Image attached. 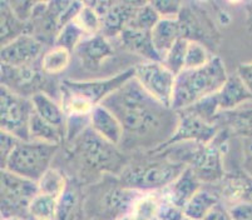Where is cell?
Here are the masks:
<instances>
[{
  "instance_id": "obj_1",
  "label": "cell",
  "mask_w": 252,
  "mask_h": 220,
  "mask_svg": "<svg viewBox=\"0 0 252 220\" xmlns=\"http://www.w3.org/2000/svg\"><path fill=\"white\" fill-rule=\"evenodd\" d=\"M103 105L122 124V144H153L155 150L168 140L177 125V111L153 99L134 78L109 95Z\"/></svg>"
},
{
  "instance_id": "obj_2",
  "label": "cell",
  "mask_w": 252,
  "mask_h": 220,
  "mask_svg": "<svg viewBox=\"0 0 252 220\" xmlns=\"http://www.w3.org/2000/svg\"><path fill=\"white\" fill-rule=\"evenodd\" d=\"M134 78V66L104 79L62 80L59 85L61 104L68 120L89 119L95 107L103 104L109 95Z\"/></svg>"
},
{
  "instance_id": "obj_3",
  "label": "cell",
  "mask_w": 252,
  "mask_h": 220,
  "mask_svg": "<svg viewBox=\"0 0 252 220\" xmlns=\"http://www.w3.org/2000/svg\"><path fill=\"white\" fill-rule=\"evenodd\" d=\"M227 79L226 66L216 55L202 68L185 69L176 77L172 109L175 111L185 110L207 96L214 95Z\"/></svg>"
},
{
  "instance_id": "obj_4",
  "label": "cell",
  "mask_w": 252,
  "mask_h": 220,
  "mask_svg": "<svg viewBox=\"0 0 252 220\" xmlns=\"http://www.w3.org/2000/svg\"><path fill=\"white\" fill-rule=\"evenodd\" d=\"M73 141V157L88 170L118 176L128 165L119 146L104 140L89 127Z\"/></svg>"
},
{
  "instance_id": "obj_5",
  "label": "cell",
  "mask_w": 252,
  "mask_h": 220,
  "mask_svg": "<svg viewBox=\"0 0 252 220\" xmlns=\"http://www.w3.org/2000/svg\"><path fill=\"white\" fill-rule=\"evenodd\" d=\"M162 158L143 164H128L117 179L122 185L137 192H163L182 174L186 166Z\"/></svg>"
},
{
  "instance_id": "obj_6",
  "label": "cell",
  "mask_w": 252,
  "mask_h": 220,
  "mask_svg": "<svg viewBox=\"0 0 252 220\" xmlns=\"http://www.w3.org/2000/svg\"><path fill=\"white\" fill-rule=\"evenodd\" d=\"M58 149V145L52 144L20 140L1 170H8L25 179L38 182L45 171L52 168L53 159Z\"/></svg>"
},
{
  "instance_id": "obj_7",
  "label": "cell",
  "mask_w": 252,
  "mask_h": 220,
  "mask_svg": "<svg viewBox=\"0 0 252 220\" xmlns=\"http://www.w3.org/2000/svg\"><path fill=\"white\" fill-rule=\"evenodd\" d=\"M1 218L22 217L28 219V208L39 192L38 183L1 170Z\"/></svg>"
},
{
  "instance_id": "obj_8",
  "label": "cell",
  "mask_w": 252,
  "mask_h": 220,
  "mask_svg": "<svg viewBox=\"0 0 252 220\" xmlns=\"http://www.w3.org/2000/svg\"><path fill=\"white\" fill-rule=\"evenodd\" d=\"M33 114L31 98L19 95L1 86L0 91V125L1 132L14 135L20 140H29V123Z\"/></svg>"
},
{
  "instance_id": "obj_9",
  "label": "cell",
  "mask_w": 252,
  "mask_h": 220,
  "mask_svg": "<svg viewBox=\"0 0 252 220\" xmlns=\"http://www.w3.org/2000/svg\"><path fill=\"white\" fill-rule=\"evenodd\" d=\"M134 79L159 104L172 109L176 75L162 61H143L134 66Z\"/></svg>"
},
{
  "instance_id": "obj_10",
  "label": "cell",
  "mask_w": 252,
  "mask_h": 220,
  "mask_svg": "<svg viewBox=\"0 0 252 220\" xmlns=\"http://www.w3.org/2000/svg\"><path fill=\"white\" fill-rule=\"evenodd\" d=\"M220 127L216 123H210L200 118L189 110L177 111V125L166 143L151 151V154H158L164 149L180 143H198L210 144L219 135Z\"/></svg>"
},
{
  "instance_id": "obj_11",
  "label": "cell",
  "mask_w": 252,
  "mask_h": 220,
  "mask_svg": "<svg viewBox=\"0 0 252 220\" xmlns=\"http://www.w3.org/2000/svg\"><path fill=\"white\" fill-rule=\"evenodd\" d=\"M98 195L94 219L91 220H125L129 217L137 199L142 192L129 189L117 179L108 184Z\"/></svg>"
},
{
  "instance_id": "obj_12",
  "label": "cell",
  "mask_w": 252,
  "mask_h": 220,
  "mask_svg": "<svg viewBox=\"0 0 252 220\" xmlns=\"http://www.w3.org/2000/svg\"><path fill=\"white\" fill-rule=\"evenodd\" d=\"M203 10L192 4H183L178 22L181 25L182 38L202 43L211 50V48H215L219 44L220 36L215 28L214 20H211L208 14Z\"/></svg>"
},
{
  "instance_id": "obj_13",
  "label": "cell",
  "mask_w": 252,
  "mask_h": 220,
  "mask_svg": "<svg viewBox=\"0 0 252 220\" xmlns=\"http://www.w3.org/2000/svg\"><path fill=\"white\" fill-rule=\"evenodd\" d=\"M88 4L99 15L100 34L111 39L118 38L127 29L142 1H93Z\"/></svg>"
},
{
  "instance_id": "obj_14",
  "label": "cell",
  "mask_w": 252,
  "mask_h": 220,
  "mask_svg": "<svg viewBox=\"0 0 252 220\" xmlns=\"http://www.w3.org/2000/svg\"><path fill=\"white\" fill-rule=\"evenodd\" d=\"M45 75L40 69V64L13 68V66L1 65V86L14 91L25 98H32L36 93H45L43 84L45 82Z\"/></svg>"
},
{
  "instance_id": "obj_15",
  "label": "cell",
  "mask_w": 252,
  "mask_h": 220,
  "mask_svg": "<svg viewBox=\"0 0 252 220\" xmlns=\"http://www.w3.org/2000/svg\"><path fill=\"white\" fill-rule=\"evenodd\" d=\"M44 44L33 34H23L1 45V65L22 68L40 60Z\"/></svg>"
},
{
  "instance_id": "obj_16",
  "label": "cell",
  "mask_w": 252,
  "mask_h": 220,
  "mask_svg": "<svg viewBox=\"0 0 252 220\" xmlns=\"http://www.w3.org/2000/svg\"><path fill=\"white\" fill-rule=\"evenodd\" d=\"M84 68L97 69L114 55L111 40L102 34L87 36L74 50Z\"/></svg>"
},
{
  "instance_id": "obj_17",
  "label": "cell",
  "mask_w": 252,
  "mask_h": 220,
  "mask_svg": "<svg viewBox=\"0 0 252 220\" xmlns=\"http://www.w3.org/2000/svg\"><path fill=\"white\" fill-rule=\"evenodd\" d=\"M89 128L108 143L121 146L125 138L122 124L108 108L100 104L89 115Z\"/></svg>"
},
{
  "instance_id": "obj_18",
  "label": "cell",
  "mask_w": 252,
  "mask_h": 220,
  "mask_svg": "<svg viewBox=\"0 0 252 220\" xmlns=\"http://www.w3.org/2000/svg\"><path fill=\"white\" fill-rule=\"evenodd\" d=\"M202 185L200 179L194 175L193 171L189 168H186L175 182L162 192V194L168 203L183 212V208L191 200L192 196L202 188Z\"/></svg>"
},
{
  "instance_id": "obj_19",
  "label": "cell",
  "mask_w": 252,
  "mask_h": 220,
  "mask_svg": "<svg viewBox=\"0 0 252 220\" xmlns=\"http://www.w3.org/2000/svg\"><path fill=\"white\" fill-rule=\"evenodd\" d=\"M117 39L123 49L138 55L144 59V61H162L153 45L151 33L126 29Z\"/></svg>"
},
{
  "instance_id": "obj_20",
  "label": "cell",
  "mask_w": 252,
  "mask_h": 220,
  "mask_svg": "<svg viewBox=\"0 0 252 220\" xmlns=\"http://www.w3.org/2000/svg\"><path fill=\"white\" fill-rule=\"evenodd\" d=\"M220 111H231L238 109L246 100L252 99L251 91L247 89L237 74L228 75V79L216 94Z\"/></svg>"
},
{
  "instance_id": "obj_21",
  "label": "cell",
  "mask_w": 252,
  "mask_h": 220,
  "mask_svg": "<svg viewBox=\"0 0 252 220\" xmlns=\"http://www.w3.org/2000/svg\"><path fill=\"white\" fill-rule=\"evenodd\" d=\"M222 203L215 185H202L183 208V217L189 220H202L215 206Z\"/></svg>"
},
{
  "instance_id": "obj_22",
  "label": "cell",
  "mask_w": 252,
  "mask_h": 220,
  "mask_svg": "<svg viewBox=\"0 0 252 220\" xmlns=\"http://www.w3.org/2000/svg\"><path fill=\"white\" fill-rule=\"evenodd\" d=\"M215 123L219 125L220 129L226 130L230 135L252 139V109L220 111Z\"/></svg>"
},
{
  "instance_id": "obj_23",
  "label": "cell",
  "mask_w": 252,
  "mask_h": 220,
  "mask_svg": "<svg viewBox=\"0 0 252 220\" xmlns=\"http://www.w3.org/2000/svg\"><path fill=\"white\" fill-rule=\"evenodd\" d=\"M31 100L33 104V110L40 118L67 133L68 118L64 113L62 104L56 102V99L52 98L49 94L43 91L34 94Z\"/></svg>"
},
{
  "instance_id": "obj_24",
  "label": "cell",
  "mask_w": 252,
  "mask_h": 220,
  "mask_svg": "<svg viewBox=\"0 0 252 220\" xmlns=\"http://www.w3.org/2000/svg\"><path fill=\"white\" fill-rule=\"evenodd\" d=\"M151 36L153 45L162 60L168 50L176 44V41L182 38L178 18H162L155 29L151 31Z\"/></svg>"
},
{
  "instance_id": "obj_25",
  "label": "cell",
  "mask_w": 252,
  "mask_h": 220,
  "mask_svg": "<svg viewBox=\"0 0 252 220\" xmlns=\"http://www.w3.org/2000/svg\"><path fill=\"white\" fill-rule=\"evenodd\" d=\"M83 196L75 183L68 184L65 192L58 199L56 219L54 220H81L83 215Z\"/></svg>"
},
{
  "instance_id": "obj_26",
  "label": "cell",
  "mask_w": 252,
  "mask_h": 220,
  "mask_svg": "<svg viewBox=\"0 0 252 220\" xmlns=\"http://www.w3.org/2000/svg\"><path fill=\"white\" fill-rule=\"evenodd\" d=\"M29 140L61 146L67 140V133L45 121L33 110L29 123Z\"/></svg>"
},
{
  "instance_id": "obj_27",
  "label": "cell",
  "mask_w": 252,
  "mask_h": 220,
  "mask_svg": "<svg viewBox=\"0 0 252 220\" xmlns=\"http://www.w3.org/2000/svg\"><path fill=\"white\" fill-rule=\"evenodd\" d=\"M164 198L162 192H142L137 199L128 220H157L161 214Z\"/></svg>"
},
{
  "instance_id": "obj_28",
  "label": "cell",
  "mask_w": 252,
  "mask_h": 220,
  "mask_svg": "<svg viewBox=\"0 0 252 220\" xmlns=\"http://www.w3.org/2000/svg\"><path fill=\"white\" fill-rule=\"evenodd\" d=\"M72 60V52L62 47L53 45L49 50L44 52L39 60L40 69L48 77H56L64 70H67Z\"/></svg>"
},
{
  "instance_id": "obj_29",
  "label": "cell",
  "mask_w": 252,
  "mask_h": 220,
  "mask_svg": "<svg viewBox=\"0 0 252 220\" xmlns=\"http://www.w3.org/2000/svg\"><path fill=\"white\" fill-rule=\"evenodd\" d=\"M1 9V45L14 40L23 34H29V27L23 23L11 9L9 1L0 3Z\"/></svg>"
},
{
  "instance_id": "obj_30",
  "label": "cell",
  "mask_w": 252,
  "mask_h": 220,
  "mask_svg": "<svg viewBox=\"0 0 252 220\" xmlns=\"http://www.w3.org/2000/svg\"><path fill=\"white\" fill-rule=\"evenodd\" d=\"M36 183H38L39 192L59 199L62 194L65 192V189H67L69 180L59 169L52 166L49 170L45 171L44 175L39 179Z\"/></svg>"
},
{
  "instance_id": "obj_31",
  "label": "cell",
  "mask_w": 252,
  "mask_h": 220,
  "mask_svg": "<svg viewBox=\"0 0 252 220\" xmlns=\"http://www.w3.org/2000/svg\"><path fill=\"white\" fill-rule=\"evenodd\" d=\"M57 205L58 199L38 192L29 204L28 220H54Z\"/></svg>"
},
{
  "instance_id": "obj_32",
  "label": "cell",
  "mask_w": 252,
  "mask_h": 220,
  "mask_svg": "<svg viewBox=\"0 0 252 220\" xmlns=\"http://www.w3.org/2000/svg\"><path fill=\"white\" fill-rule=\"evenodd\" d=\"M161 19V15L158 14L151 1L150 3H142L134 13L127 29L151 33Z\"/></svg>"
},
{
  "instance_id": "obj_33",
  "label": "cell",
  "mask_w": 252,
  "mask_h": 220,
  "mask_svg": "<svg viewBox=\"0 0 252 220\" xmlns=\"http://www.w3.org/2000/svg\"><path fill=\"white\" fill-rule=\"evenodd\" d=\"M187 39L181 38L176 41V44L168 50L164 58L162 59V63L164 64L168 70H171L173 74L177 77L181 72L185 70L186 63V53H187V47H189Z\"/></svg>"
},
{
  "instance_id": "obj_34",
  "label": "cell",
  "mask_w": 252,
  "mask_h": 220,
  "mask_svg": "<svg viewBox=\"0 0 252 220\" xmlns=\"http://www.w3.org/2000/svg\"><path fill=\"white\" fill-rule=\"evenodd\" d=\"M74 22L86 33L87 36L97 35V34H100V30H102L99 15L88 3H83V6L78 13Z\"/></svg>"
},
{
  "instance_id": "obj_35",
  "label": "cell",
  "mask_w": 252,
  "mask_h": 220,
  "mask_svg": "<svg viewBox=\"0 0 252 220\" xmlns=\"http://www.w3.org/2000/svg\"><path fill=\"white\" fill-rule=\"evenodd\" d=\"M86 38V33L82 30L81 28L78 27L77 23L72 22L65 25L59 31V34L56 38V41H54V45L62 47L64 49H68L69 52H74L78 45L81 44Z\"/></svg>"
},
{
  "instance_id": "obj_36",
  "label": "cell",
  "mask_w": 252,
  "mask_h": 220,
  "mask_svg": "<svg viewBox=\"0 0 252 220\" xmlns=\"http://www.w3.org/2000/svg\"><path fill=\"white\" fill-rule=\"evenodd\" d=\"M215 55L211 54V50L202 43L189 41L187 53H186L185 69H198L205 66Z\"/></svg>"
},
{
  "instance_id": "obj_37",
  "label": "cell",
  "mask_w": 252,
  "mask_h": 220,
  "mask_svg": "<svg viewBox=\"0 0 252 220\" xmlns=\"http://www.w3.org/2000/svg\"><path fill=\"white\" fill-rule=\"evenodd\" d=\"M161 18H178L183 8V3L175 0H159V1H151Z\"/></svg>"
},
{
  "instance_id": "obj_38",
  "label": "cell",
  "mask_w": 252,
  "mask_h": 220,
  "mask_svg": "<svg viewBox=\"0 0 252 220\" xmlns=\"http://www.w3.org/2000/svg\"><path fill=\"white\" fill-rule=\"evenodd\" d=\"M20 139H18L14 135L9 134L6 132H1V141H0V160H1V169L5 166L6 162L10 158L11 153L14 151L15 146Z\"/></svg>"
},
{
  "instance_id": "obj_39",
  "label": "cell",
  "mask_w": 252,
  "mask_h": 220,
  "mask_svg": "<svg viewBox=\"0 0 252 220\" xmlns=\"http://www.w3.org/2000/svg\"><path fill=\"white\" fill-rule=\"evenodd\" d=\"M228 208L233 220H252V203L242 201L233 204Z\"/></svg>"
},
{
  "instance_id": "obj_40",
  "label": "cell",
  "mask_w": 252,
  "mask_h": 220,
  "mask_svg": "<svg viewBox=\"0 0 252 220\" xmlns=\"http://www.w3.org/2000/svg\"><path fill=\"white\" fill-rule=\"evenodd\" d=\"M202 220H233L232 215L230 213V208L226 204L220 203L215 206Z\"/></svg>"
},
{
  "instance_id": "obj_41",
  "label": "cell",
  "mask_w": 252,
  "mask_h": 220,
  "mask_svg": "<svg viewBox=\"0 0 252 220\" xmlns=\"http://www.w3.org/2000/svg\"><path fill=\"white\" fill-rule=\"evenodd\" d=\"M236 74H237L238 78L244 82L245 85L247 86V89H249L252 94V61L240 64Z\"/></svg>"
},
{
  "instance_id": "obj_42",
  "label": "cell",
  "mask_w": 252,
  "mask_h": 220,
  "mask_svg": "<svg viewBox=\"0 0 252 220\" xmlns=\"http://www.w3.org/2000/svg\"><path fill=\"white\" fill-rule=\"evenodd\" d=\"M244 140V170L252 176V139Z\"/></svg>"
},
{
  "instance_id": "obj_43",
  "label": "cell",
  "mask_w": 252,
  "mask_h": 220,
  "mask_svg": "<svg viewBox=\"0 0 252 220\" xmlns=\"http://www.w3.org/2000/svg\"><path fill=\"white\" fill-rule=\"evenodd\" d=\"M247 9V27L252 31V1L246 5Z\"/></svg>"
},
{
  "instance_id": "obj_44",
  "label": "cell",
  "mask_w": 252,
  "mask_h": 220,
  "mask_svg": "<svg viewBox=\"0 0 252 220\" xmlns=\"http://www.w3.org/2000/svg\"><path fill=\"white\" fill-rule=\"evenodd\" d=\"M1 220H28V219H25V218H22V217H4L1 218Z\"/></svg>"
},
{
  "instance_id": "obj_45",
  "label": "cell",
  "mask_w": 252,
  "mask_h": 220,
  "mask_svg": "<svg viewBox=\"0 0 252 220\" xmlns=\"http://www.w3.org/2000/svg\"><path fill=\"white\" fill-rule=\"evenodd\" d=\"M183 220H189V219H187V218H183Z\"/></svg>"
}]
</instances>
